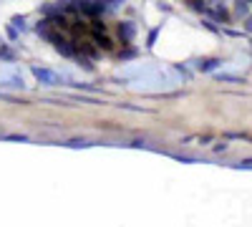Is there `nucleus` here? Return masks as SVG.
Here are the masks:
<instances>
[{"instance_id":"20e7f679","label":"nucleus","mask_w":252,"mask_h":227,"mask_svg":"<svg viewBox=\"0 0 252 227\" xmlns=\"http://www.w3.org/2000/svg\"><path fill=\"white\" fill-rule=\"evenodd\" d=\"M23 23H26V20H23V18H15V20H13V26H15V28H20V33H23V31H26V26H23Z\"/></svg>"},{"instance_id":"f03ea898","label":"nucleus","mask_w":252,"mask_h":227,"mask_svg":"<svg viewBox=\"0 0 252 227\" xmlns=\"http://www.w3.org/2000/svg\"><path fill=\"white\" fill-rule=\"evenodd\" d=\"M119 35H121L124 43H131L134 35H136V26H134V23H121V26H119Z\"/></svg>"},{"instance_id":"f257e3e1","label":"nucleus","mask_w":252,"mask_h":227,"mask_svg":"<svg viewBox=\"0 0 252 227\" xmlns=\"http://www.w3.org/2000/svg\"><path fill=\"white\" fill-rule=\"evenodd\" d=\"M31 71H33V76H35V78H38L43 86H58L61 81H63V78H61L56 71H51V68H40V66H33Z\"/></svg>"},{"instance_id":"7ed1b4c3","label":"nucleus","mask_w":252,"mask_h":227,"mask_svg":"<svg viewBox=\"0 0 252 227\" xmlns=\"http://www.w3.org/2000/svg\"><path fill=\"white\" fill-rule=\"evenodd\" d=\"M103 3H106V8H109V13H111V10H116L119 5H124L126 0H103Z\"/></svg>"}]
</instances>
